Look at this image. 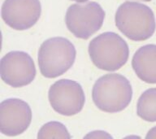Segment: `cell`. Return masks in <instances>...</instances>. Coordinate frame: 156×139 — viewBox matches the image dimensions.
<instances>
[{
	"mask_svg": "<svg viewBox=\"0 0 156 139\" xmlns=\"http://www.w3.org/2000/svg\"><path fill=\"white\" fill-rule=\"evenodd\" d=\"M95 106L102 112L117 113L124 110L133 98V88L124 76L108 73L95 81L92 89Z\"/></svg>",
	"mask_w": 156,
	"mask_h": 139,
	"instance_id": "cell-1",
	"label": "cell"
},
{
	"mask_svg": "<svg viewBox=\"0 0 156 139\" xmlns=\"http://www.w3.org/2000/svg\"><path fill=\"white\" fill-rule=\"evenodd\" d=\"M115 26L124 36L134 41H142L152 37L156 29L153 11L146 5L125 2L117 9Z\"/></svg>",
	"mask_w": 156,
	"mask_h": 139,
	"instance_id": "cell-2",
	"label": "cell"
},
{
	"mask_svg": "<svg viewBox=\"0 0 156 139\" xmlns=\"http://www.w3.org/2000/svg\"><path fill=\"white\" fill-rule=\"evenodd\" d=\"M91 61L98 68L114 72L127 63L129 45L114 32H105L91 40L88 47Z\"/></svg>",
	"mask_w": 156,
	"mask_h": 139,
	"instance_id": "cell-3",
	"label": "cell"
},
{
	"mask_svg": "<svg viewBox=\"0 0 156 139\" xmlns=\"http://www.w3.org/2000/svg\"><path fill=\"white\" fill-rule=\"evenodd\" d=\"M76 51L68 39L55 37L44 41L38 50V66L46 78H55L68 72L75 63Z\"/></svg>",
	"mask_w": 156,
	"mask_h": 139,
	"instance_id": "cell-4",
	"label": "cell"
},
{
	"mask_svg": "<svg viewBox=\"0 0 156 139\" xmlns=\"http://www.w3.org/2000/svg\"><path fill=\"white\" fill-rule=\"evenodd\" d=\"M105 12L96 2H80L71 5L65 15L67 28L77 38H90L101 29Z\"/></svg>",
	"mask_w": 156,
	"mask_h": 139,
	"instance_id": "cell-5",
	"label": "cell"
},
{
	"mask_svg": "<svg viewBox=\"0 0 156 139\" xmlns=\"http://www.w3.org/2000/svg\"><path fill=\"white\" fill-rule=\"evenodd\" d=\"M48 99L57 113L72 116L81 112L85 102V95L82 86L76 80L61 79L50 87Z\"/></svg>",
	"mask_w": 156,
	"mask_h": 139,
	"instance_id": "cell-6",
	"label": "cell"
},
{
	"mask_svg": "<svg viewBox=\"0 0 156 139\" xmlns=\"http://www.w3.org/2000/svg\"><path fill=\"white\" fill-rule=\"evenodd\" d=\"M0 69L3 82L13 88L24 87L31 84L37 73L31 56L20 51L6 54L1 59Z\"/></svg>",
	"mask_w": 156,
	"mask_h": 139,
	"instance_id": "cell-7",
	"label": "cell"
},
{
	"mask_svg": "<svg viewBox=\"0 0 156 139\" xmlns=\"http://www.w3.org/2000/svg\"><path fill=\"white\" fill-rule=\"evenodd\" d=\"M31 107L20 98H7L0 104V130L8 137L20 135L32 122Z\"/></svg>",
	"mask_w": 156,
	"mask_h": 139,
	"instance_id": "cell-8",
	"label": "cell"
},
{
	"mask_svg": "<svg viewBox=\"0 0 156 139\" xmlns=\"http://www.w3.org/2000/svg\"><path fill=\"white\" fill-rule=\"evenodd\" d=\"M41 13L39 0H5L1 9V16L5 24L20 31L34 26Z\"/></svg>",
	"mask_w": 156,
	"mask_h": 139,
	"instance_id": "cell-9",
	"label": "cell"
},
{
	"mask_svg": "<svg viewBox=\"0 0 156 139\" xmlns=\"http://www.w3.org/2000/svg\"><path fill=\"white\" fill-rule=\"evenodd\" d=\"M132 67L139 79L149 84H156V45L141 46L132 59Z\"/></svg>",
	"mask_w": 156,
	"mask_h": 139,
	"instance_id": "cell-10",
	"label": "cell"
},
{
	"mask_svg": "<svg viewBox=\"0 0 156 139\" xmlns=\"http://www.w3.org/2000/svg\"><path fill=\"white\" fill-rule=\"evenodd\" d=\"M136 114L145 121H156V88L141 94L136 103Z\"/></svg>",
	"mask_w": 156,
	"mask_h": 139,
	"instance_id": "cell-11",
	"label": "cell"
},
{
	"mask_svg": "<svg viewBox=\"0 0 156 139\" xmlns=\"http://www.w3.org/2000/svg\"><path fill=\"white\" fill-rule=\"evenodd\" d=\"M37 138H72L68 129L58 121H50L39 129Z\"/></svg>",
	"mask_w": 156,
	"mask_h": 139,
	"instance_id": "cell-12",
	"label": "cell"
},
{
	"mask_svg": "<svg viewBox=\"0 0 156 139\" xmlns=\"http://www.w3.org/2000/svg\"><path fill=\"white\" fill-rule=\"evenodd\" d=\"M85 137H92V138H112V137L108 133L101 130L90 132Z\"/></svg>",
	"mask_w": 156,
	"mask_h": 139,
	"instance_id": "cell-13",
	"label": "cell"
},
{
	"mask_svg": "<svg viewBox=\"0 0 156 139\" xmlns=\"http://www.w3.org/2000/svg\"><path fill=\"white\" fill-rule=\"evenodd\" d=\"M146 138H156V126L149 130L147 134H146Z\"/></svg>",
	"mask_w": 156,
	"mask_h": 139,
	"instance_id": "cell-14",
	"label": "cell"
},
{
	"mask_svg": "<svg viewBox=\"0 0 156 139\" xmlns=\"http://www.w3.org/2000/svg\"><path fill=\"white\" fill-rule=\"evenodd\" d=\"M72 1H75V2H87L88 0H72Z\"/></svg>",
	"mask_w": 156,
	"mask_h": 139,
	"instance_id": "cell-15",
	"label": "cell"
},
{
	"mask_svg": "<svg viewBox=\"0 0 156 139\" xmlns=\"http://www.w3.org/2000/svg\"><path fill=\"white\" fill-rule=\"evenodd\" d=\"M140 1H144V2H150L151 0H140Z\"/></svg>",
	"mask_w": 156,
	"mask_h": 139,
	"instance_id": "cell-16",
	"label": "cell"
}]
</instances>
